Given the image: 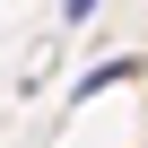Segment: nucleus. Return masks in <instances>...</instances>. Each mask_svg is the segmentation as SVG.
Segmentation results:
<instances>
[{
    "mask_svg": "<svg viewBox=\"0 0 148 148\" xmlns=\"http://www.w3.org/2000/svg\"><path fill=\"white\" fill-rule=\"evenodd\" d=\"M70 18H96V0H70Z\"/></svg>",
    "mask_w": 148,
    "mask_h": 148,
    "instance_id": "nucleus-2",
    "label": "nucleus"
},
{
    "mask_svg": "<svg viewBox=\"0 0 148 148\" xmlns=\"http://www.w3.org/2000/svg\"><path fill=\"white\" fill-rule=\"evenodd\" d=\"M113 79H139V61H96V70H87V79H79V96H105Z\"/></svg>",
    "mask_w": 148,
    "mask_h": 148,
    "instance_id": "nucleus-1",
    "label": "nucleus"
}]
</instances>
